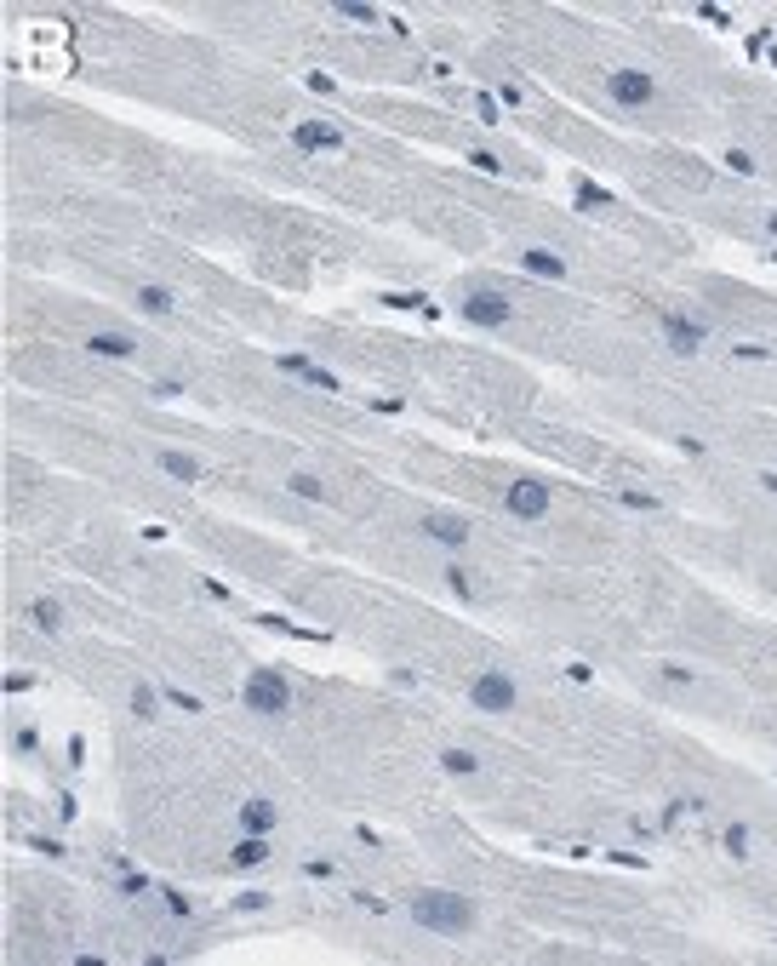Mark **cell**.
<instances>
[{
    "label": "cell",
    "mask_w": 777,
    "mask_h": 966,
    "mask_svg": "<svg viewBox=\"0 0 777 966\" xmlns=\"http://www.w3.org/2000/svg\"><path fill=\"white\" fill-rule=\"evenodd\" d=\"M155 463L166 469V475H172V481H183V486H195V481H200V463L189 458V452H172V446H166V452H155Z\"/></svg>",
    "instance_id": "e0dca14e"
},
{
    "label": "cell",
    "mask_w": 777,
    "mask_h": 966,
    "mask_svg": "<svg viewBox=\"0 0 777 966\" xmlns=\"http://www.w3.org/2000/svg\"><path fill=\"white\" fill-rule=\"evenodd\" d=\"M520 269H526L532 281H566V258H560L555 246H526V252H520Z\"/></svg>",
    "instance_id": "8fae6325"
},
{
    "label": "cell",
    "mask_w": 777,
    "mask_h": 966,
    "mask_svg": "<svg viewBox=\"0 0 777 966\" xmlns=\"http://www.w3.org/2000/svg\"><path fill=\"white\" fill-rule=\"evenodd\" d=\"M275 366L286 372V378L309 383V389H326V395H338V389H343V383H338V372H326V366H320V361H309V355H280Z\"/></svg>",
    "instance_id": "30bf717a"
},
{
    "label": "cell",
    "mask_w": 777,
    "mask_h": 966,
    "mask_svg": "<svg viewBox=\"0 0 777 966\" xmlns=\"http://www.w3.org/2000/svg\"><path fill=\"white\" fill-rule=\"evenodd\" d=\"M132 709H138V721H155V715H160L155 686H132Z\"/></svg>",
    "instance_id": "603a6c76"
},
{
    "label": "cell",
    "mask_w": 777,
    "mask_h": 966,
    "mask_svg": "<svg viewBox=\"0 0 777 966\" xmlns=\"http://www.w3.org/2000/svg\"><path fill=\"white\" fill-rule=\"evenodd\" d=\"M766 229H772V235H777V212H772V218H766Z\"/></svg>",
    "instance_id": "484cf974"
},
{
    "label": "cell",
    "mask_w": 777,
    "mask_h": 966,
    "mask_svg": "<svg viewBox=\"0 0 777 966\" xmlns=\"http://www.w3.org/2000/svg\"><path fill=\"white\" fill-rule=\"evenodd\" d=\"M458 315L469 326H480V332H498V326H509V315H515V303L503 298L498 286H469L458 298Z\"/></svg>",
    "instance_id": "277c9868"
},
{
    "label": "cell",
    "mask_w": 777,
    "mask_h": 966,
    "mask_svg": "<svg viewBox=\"0 0 777 966\" xmlns=\"http://www.w3.org/2000/svg\"><path fill=\"white\" fill-rule=\"evenodd\" d=\"M240 704L252 709V715H263V721H286L292 715V681H286V669H252L246 686H240Z\"/></svg>",
    "instance_id": "7a4b0ae2"
},
{
    "label": "cell",
    "mask_w": 777,
    "mask_h": 966,
    "mask_svg": "<svg viewBox=\"0 0 777 966\" xmlns=\"http://www.w3.org/2000/svg\"><path fill=\"white\" fill-rule=\"evenodd\" d=\"M418 532L429 538V544L452 549V555H463L469 538H475V526L463 521V515H452V509H429V515H418Z\"/></svg>",
    "instance_id": "ba28073f"
},
{
    "label": "cell",
    "mask_w": 777,
    "mask_h": 966,
    "mask_svg": "<svg viewBox=\"0 0 777 966\" xmlns=\"http://www.w3.org/2000/svg\"><path fill=\"white\" fill-rule=\"evenodd\" d=\"M269 852H275V835H240L235 852H229V864H235V869H258V864H269Z\"/></svg>",
    "instance_id": "2e32d148"
},
{
    "label": "cell",
    "mask_w": 777,
    "mask_h": 966,
    "mask_svg": "<svg viewBox=\"0 0 777 966\" xmlns=\"http://www.w3.org/2000/svg\"><path fill=\"white\" fill-rule=\"evenodd\" d=\"M663 343H669V355H680V361H692V355H703V343H709V321H698V315H680V309H669L658 321Z\"/></svg>",
    "instance_id": "52a82bcc"
},
{
    "label": "cell",
    "mask_w": 777,
    "mask_h": 966,
    "mask_svg": "<svg viewBox=\"0 0 777 966\" xmlns=\"http://www.w3.org/2000/svg\"><path fill=\"white\" fill-rule=\"evenodd\" d=\"M280 824V806L263 801V795H252V801H240V835H275Z\"/></svg>",
    "instance_id": "7c38bea8"
},
{
    "label": "cell",
    "mask_w": 777,
    "mask_h": 966,
    "mask_svg": "<svg viewBox=\"0 0 777 966\" xmlns=\"http://www.w3.org/2000/svg\"><path fill=\"white\" fill-rule=\"evenodd\" d=\"M332 12H338L343 23H378V6H366V0H338Z\"/></svg>",
    "instance_id": "7402d4cb"
},
{
    "label": "cell",
    "mask_w": 777,
    "mask_h": 966,
    "mask_svg": "<svg viewBox=\"0 0 777 966\" xmlns=\"http://www.w3.org/2000/svg\"><path fill=\"white\" fill-rule=\"evenodd\" d=\"M549 504H555V492L538 475H520V481L503 486V515H515V521H543Z\"/></svg>",
    "instance_id": "8992f818"
},
{
    "label": "cell",
    "mask_w": 777,
    "mask_h": 966,
    "mask_svg": "<svg viewBox=\"0 0 777 966\" xmlns=\"http://www.w3.org/2000/svg\"><path fill=\"white\" fill-rule=\"evenodd\" d=\"M292 143H298L303 155H338L343 132L332 121H292Z\"/></svg>",
    "instance_id": "9c48e42d"
},
{
    "label": "cell",
    "mask_w": 777,
    "mask_h": 966,
    "mask_svg": "<svg viewBox=\"0 0 777 966\" xmlns=\"http://www.w3.org/2000/svg\"><path fill=\"white\" fill-rule=\"evenodd\" d=\"M726 166H732V172H738V178H755V172H760V166H755V155H749V149H726Z\"/></svg>",
    "instance_id": "cb8c5ba5"
},
{
    "label": "cell",
    "mask_w": 777,
    "mask_h": 966,
    "mask_svg": "<svg viewBox=\"0 0 777 966\" xmlns=\"http://www.w3.org/2000/svg\"><path fill=\"white\" fill-rule=\"evenodd\" d=\"M475 578H480V572H475V566H463V561H452V566H446V584L458 589L463 601H475Z\"/></svg>",
    "instance_id": "44dd1931"
},
{
    "label": "cell",
    "mask_w": 777,
    "mask_h": 966,
    "mask_svg": "<svg viewBox=\"0 0 777 966\" xmlns=\"http://www.w3.org/2000/svg\"><path fill=\"white\" fill-rule=\"evenodd\" d=\"M86 355H103V361H132V355H138V343L126 338V332H86Z\"/></svg>",
    "instance_id": "9a60e30c"
},
{
    "label": "cell",
    "mask_w": 777,
    "mask_h": 966,
    "mask_svg": "<svg viewBox=\"0 0 777 966\" xmlns=\"http://www.w3.org/2000/svg\"><path fill=\"white\" fill-rule=\"evenodd\" d=\"M600 86H606V98L618 103V109H652L658 103V75L652 69H635V63L629 69H606Z\"/></svg>",
    "instance_id": "3957f363"
},
{
    "label": "cell",
    "mask_w": 777,
    "mask_h": 966,
    "mask_svg": "<svg viewBox=\"0 0 777 966\" xmlns=\"http://www.w3.org/2000/svg\"><path fill=\"white\" fill-rule=\"evenodd\" d=\"M720 841H726V852H732V858H755V835H749V824H726V835H720Z\"/></svg>",
    "instance_id": "ffe728a7"
},
{
    "label": "cell",
    "mask_w": 777,
    "mask_h": 966,
    "mask_svg": "<svg viewBox=\"0 0 777 966\" xmlns=\"http://www.w3.org/2000/svg\"><path fill=\"white\" fill-rule=\"evenodd\" d=\"M286 492L303 498V504H332V481L315 475V469H292V475H286Z\"/></svg>",
    "instance_id": "5bb4252c"
},
{
    "label": "cell",
    "mask_w": 777,
    "mask_h": 966,
    "mask_svg": "<svg viewBox=\"0 0 777 966\" xmlns=\"http://www.w3.org/2000/svg\"><path fill=\"white\" fill-rule=\"evenodd\" d=\"M29 618H35V629H40V635H58V629H63V606L40 595V601L29 606Z\"/></svg>",
    "instance_id": "d6986e66"
},
{
    "label": "cell",
    "mask_w": 777,
    "mask_h": 966,
    "mask_svg": "<svg viewBox=\"0 0 777 966\" xmlns=\"http://www.w3.org/2000/svg\"><path fill=\"white\" fill-rule=\"evenodd\" d=\"M469 166L486 172V178H498V172H503V161H498V155H486V149H469Z\"/></svg>",
    "instance_id": "d4e9b609"
},
{
    "label": "cell",
    "mask_w": 777,
    "mask_h": 966,
    "mask_svg": "<svg viewBox=\"0 0 777 966\" xmlns=\"http://www.w3.org/2000/svg\"><path fill=\"white\" fill-rule=\"evenodd\" d=\"M469 704L486 709V715H509V709L520 704V686L509 669H480L475 681H469Z\"/></svg>",
    "instance_id": "5b68a950"
},
{
    "label": "cell",
    "mask_w": 777,
    "mask_h": 966,
    "mask_svg": "<svg viewBox=\"0 0 777 966\" xmlns=\"http://www.w3.org/2000/svg\"><path fill=\"white\" fill-rule=\"evenodd\" d=\"M440 772H452V778H475V772H480V755H475V749H463V744L440 749Z\"/></svg>",
    "instance_id": "ac0fdd59"
},
{
    "label": "cell",
    "mask_w": 777,
    "mask_h": 966,
    "mask_svg": "<svg viewBox=\"0 0 777 966\" xmlns=\"http://www.w3.org/2000/svg\"><path fill=\"white\" fill-rule=\"evenodd\" d=\"M412 926H423V932H435V938H463V932H475L480 909L469 892H452V886H423V892H412Z\"/></svg>",
    "instance_id": "6da1fadb"
},
{
    "label": "cell",
    "mask_w": 777,
    "mask_h": 966,
    "mask_svg": "<svg viewBox=\"0 0 777 966\" xmlns=\"http://www.w3.org/2000/svg\"><path fill=\"white\" fill-rule=\"evenodd\" d=\"M132 303H138L143 315H155V321H166V315H178V292L160 281H138V292H132Z\"/></svg>",
    "instance_id": "4fadbf2b"
}]
</instances>
